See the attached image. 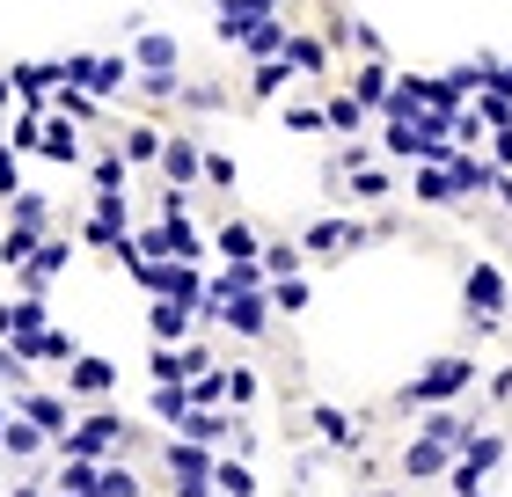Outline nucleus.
<instances>
[{"instance_id": "f257e3e1", "label": "nucleus", "mask_w": 512, "mask_h": 497, "mask_svg": "<svg viewBox=\"0 0 512 497\" xmlns=\"http://www.w3.org/2000/svg\"><path fill=\"white\" fill-rule=\"evenodd\" d=\"M469 388H476V359H469V351H447V359H432L395 402H403V410H439V402H454V395H469Z\"/></svg>"}, {"instance_id": "f03ea898", "label": "nucleus", "mask_w": 512, "mask_h": 497, "mask_svg": "<svg viewBox=\"0 0 512 497\" xmlns=\"http://www.w3.org/2000/svg\"><path fill=\"white\" fill-rule=\"evenodd\" d=\"M59 74L74 81V88H88V96L118 103L125 88L139 81V66H132V52H74V59H59Z\"/></svg>"}, {"instance_id": "7ed1b4c3", "label": "nucleus", "mask_w": 512, "mask_h": 497, "mask_svg": "<svg viewBox=\"0 0 512 497\" xmlns=\"http://www.w3.org/2000/svg\"><path fill=\"white\" fill-rule=\"evenodd\" d=\"M139 432L125 424V410H88V417H74V432H66L52 454H88V461H110V454H125Z\"/></svg>"}, {"instance_id": "20e7f679", "label": "nucleus", "mask_w": 512, "mask_h": 497, "mask_svg": "<svg viewBox=\"0 0 512 497\" xmlns=\"http://www.w3.org/2000/svg\"><path fill=\"white\" fill-rule=\"evenodd\" d=\"M271 315H278L271 286H249V293H227V300H205L198 307V322H220V329H235V337H249V344L271 329Z\"/></svg>"}, {"instance_id": "39448f33", "label": "nucleus", "mask_w": 512, "mask_h": 497, "mask_svg": "<svg viewBox=\"0 0 512 497\" xmlns=\"http://www.w3.org/2000/svg\"><path fill=\"white\" fill-rule=\"evenodd\" d=\"M125 234H132V205H125V191H96V198H88V227H81V242H88V249H103V256H118Z\"/></svg>"}, {"instance_id": "423d86ee", "label": "nucleus", "mask_w": 512, "mask_h": 497, "mask_svg": "<svg viewBox=\"0 0 512 497\" xmlns=\"http://www.w3.org/2000/svg\"><path fill=\"white\" fill-rule=\"evenodd\" d=\"M505 461V432H476L469 446H461V461H454V497H476L483 483H491V468Z\"/></svg>"}, {"instance_id": "0eeeda50", "label": "nucleus", "mask_w": 512, "mask_h": 497, "mask_svg": "<svg viewBox=\"0 0 512 497\" xmlns=\"http://www.w3.org/2000/svg\"><path fill=\"white\" fill-rule=\"evenodd\" d=\"M15 410L30 417V424H44V432H52V446L74 432V395H66V388H37V381H30V388L15 395Z\"/></svg>"}, {"instance_id": "6e6552de", "label": "nucleus", "mask_w": 512, "mask_h": 497, "mask_svg": "<svg viewBox=\"0 0 512 497\" xmlns=\"http://www.w3.org/2000/svg\"><path fill=\"white\" fill-rule=\"evenodd\" d=\"M66 264H74V242H66V234H44L37 256L15 271V286H22V293H52L59 278H66Z\"/></svg>"}, {"instance_id": "1a4fd4ad", "label": "nucleus", "mask_w": 512, "mask_h": 497, "mask_svg": "<svg viewBox=\"0 0 512 497\" xmlns=\"http://www.w3.org/2000/svg\"><path fill=\"white\" fill-rule=\"evenodd\" d=\"M461 300H469L476 329H498V315H505V271H498V264H469V278H461Z\"/></svg>"}, {"instance_id": "9d476101", "label": "nucleus", "mask_w": 512, "mask_h": 497, "mask_svg": "<svg viewBox=\"0 0 512 497\" xmlns=\"http://www.w3.org/2000/svg\"><path fill=\"white\" fill-rule=\"evenodd\" d=\"M59 388H66V395H81V402L118 395V359H103V351H81V359L59 373Z\"/></svg>"}, {"instance_id": "9b49d317", "label": "nucleus", "mask_w": 512, "mask_h": 497, "mask_svg": "<svg viewBox=\"0 0 512 497\" xmlns=\"http://www.w3.org/2000/svg\"><path fill=\"white\" fill-rule=\"evenodd\" d=\"M381 227H359V220H315L308 234H300V249L308 256H352V249H366Z\"/></svg>"}, {"instance_id": "f8f14e48", "label": "nucleus", "mask_w": 512, "mask_h": 497, "mask_svg": "<svg viewBox=\"0 0 512 497\" xmlns=\"http://www.w3.org/2000/svg\"><path fill=\"white\" fill-rule=\"evenodd\" d=\"M191 329H198V307L191 300H169V293L147 300V337L154 344H191Z\"/></svg>"}, {"instance_id": "ddd939ff", "label": "nucleus", "mask_w": 512, "mask_h": 497, "mask_svg": "<svg viewBox=\"0 0 512 497\" xmlns=\"http://www.w3.org/2000/svg\"><path fill=\"white\" fill-rule=\"evenodd\" d=\"M37 154H44V161H59V169H74V161H81V117H66V110L52 103V110H44V139H37Z\"/></svg>"}, {"instance_id": "4468645a", "label": "nucleus", "mask_w": 512, "mask_h": 497, "mask_svg": "<svg viewBox=\"0 0 512 497\" xmlns=\"http://www.w3.org/2000/svg\"><path fill=\"white\" fill-rule=\"evenodd\" d=\"M454 446H439V439H425L417 432L410 446H403V483H432V476H454Z\"/></svg>"}, {"instance_id": "2eb2a0df", "label": "nucleus", "mask_w": 512, "mask_h": 497, "mask_svg": "<svg viewBox=\"0 0 512 497\" xmlns=\"http://www.w3.org/2000/svg\"><path fill=\"white\" fill-rule=\"evenodd\" d=\"M161 176L176 183V191H191V183H205V147L191 132H169V147H161Z\"/></svg>"}, {"instance_id": "dca6fc26", "label": "nucleus", "mask_w": 512, "mask_h": 497, "mask_svg": "<svg viewBox=\"0 0 512 497\" xmlns=\"http://www.w3.org/2000/svg\"><path fill=\"white\" fill-rule=\"evenodd\" d=\"M161 468H169V476L176 483H191V476H213V468H220V454H213V446H198V439H169V446H161Z\"/></svg>"}, {"instance_id": "f3484780", "label": "nucleus", "mask_w": 512, "mask_h": 497, "mask_svg": "<svg viewBox=\"0 0 512 497\" xmlns=\"http://www.w3.org/2000/svg\"><path fill=\"white\" fill-rule=\"evenodd\" d=\"M8 74H15V88H22V110H52L59 103V66H44V59H30V66H8Z\"/></svg>"}, {"instance_id": "a211bd4d", "label": "nucleus", "mask_w": 512, "mask_h": 497, "mask_svg": "<svg viewBox=\"0 0 512 497\" xmlns=\"http://www.w3.org/2000/svg\"><path fill=\"white\" fill-rule=\"evenodd\" d=\"M132 66H139V74H176V66H183V44H176L169 30H139Z\"/></svg>"}, {"instance_id": "6ab92c4d", "label": "nucleus", "mask_w": 512, "mask_h": 497, "mask_svg": "<svg viewBox=\"0 0 512 497\" xmlns=\"http://www.w3.org/2000/svg\"><path fill=\"white\" fill-rule=\"evenodd\" d=\"M0 454H8V461H44V454H52V432L15 410V417H8V432H0Z\"/></svg>"}, {"instance_id": "aec40b11", "label": "nucleus", "mask_w": 512, "mask_h": 497, "mask_svg": "<svg viewBox=\"0 0 512 497\" xmlns=\"http://www.w3.org/2000/svg\"><path fill=\"white\" fill-rule=\"evenodd\" d=\"M220 8V37L227 44H242L249 22H264V15H286V0H213Z\"/></svg>"}, {"instance_id": "412c9836", "label": "nucleus", "mask_w": 512, "mask_h": 497, "mask_svg": "<svg viewBox=\"0 0 512 497\" xmlns=\"http://www.w3.org/2000/svg\"><path fill=\"white\" fill-rule=\"evenodd\" d=\"M447 169H454V183H461V198H483V191H498V176H505L498 161H483L476 147H461V154L447 161Z\"/></svg>"}, {"instance_id": "4be33fe9", "label": "nucleus", "mask_w": 512, "mask_h": 497, "mask_svg": "<svg viewBox=\"0 0 512 497\" xmlns=\"http://www.w3.org/2000/svg\"><path fill=\"white\" fill-rule=\"evenodd\" d=\"M410 198H417V205H454V198H461V183H454V169H447V161H417Z\"/></svg>"}, {"instance_id": "5701e85b", "label": "nucleus", "mask_w": 512, "mask_h": 497, "mask_svg": "<svg viewBox=\"0 0 512 497\" xmlns=\"http://www.w3.org/2000/svg\"><path fill=\"white\" fill-rule=\"evenodd\" d=\"M213 256H227V264H249V256H264V234H256L249 220H220V227H213Z\"/></svg>"}, {"instance_id": "b1692460", "label": "nucleus", "mask_w": 512, "mask_h": 497, "mask_svg": "<svg viewBox=\"0 0 512 497\" xmlns=\"http://www.w3.org/2000/svg\"><path fill=\"white\" fill-rule=\"evenodd\" d=\"M286 44H293V22L286 15H264V22H249V30H242V52L249 59H278Z\"/></svg>"}, {"instance_id": "393cba45", "label": "nucleus", "mask_w": 512, "mask_h": 497, "mask_svg": "<svg viewBox=\"0 0 512 497\" xmlns=\"http://www.w3.org/2000/svg\"><path fill=\"white\" fill-rule=\"evenodd\" d=\"M417 432H425V439H439V446H454V454H461V446L476 439V424L461 417L454 402H439V410H425V424H417Z\"/></svg>"}, {"instance_id": "a878e982", "label": "nucleus", "mask_w": 512, "mask_h": 497, "mask_svg": "<svg viewBox=\"0 0 512 497\" xmlns=\"http://www.w3.org/2000/svg\"><path fill=\"white\" fill-rule=\"evenodd\" d=\"M161 147H169L161 125H125V139H118V154L132 161V169H161Z\"/></svg>"}, {"instance_id": "bb28decb", "label": "nucleus", "mask_w": 512, "mask_h": 497, "mask_svg": "<svg viewBox=\"0 0 512 497\" xmlns=\"http://www.w3.org/2000/svg\"><path fill=\"white\" fill-rule=\"evenodd\" d=\"M352 96H359L366 110H388V96H395V74H388V59H359V74H352Z\"/></svg>"}, {"instance_id": "cd10ccee", "label": "nucleus", "mask_w": 512, "mask_h": 497, "mask_svg": "<svg viewBox=\"0 0 512 497\" xmlns=\"http://www.w3.org/2000/svg\"><path fill=\"white\" fill-rule=\"evenodd\" d=\"M8 220H15V227H37V234H59V212H52V198H44V191H15V198H8Z\"/></svg>"}, {"instance_id": "c85d7f7f", "label": "nucleus", "mask_w": 512, "mask_h": 497, "mask_svg": "<svg viewBox=\"0 0 512 497\" xmlns=\"http://www.w3.org/2000/svg\"><path fill=\"white\" fill-rule=\"evenodd\" d=\"M293 74H300V66H293L286 52H278V59H256V66H249V103H271Z\"/></svg>"}, {"instance_id": "c756f323", "label": "nucleus", "mask_w": 512, "mask_h": 497, "mask_svg": "<svg viewBox=\"0 0 512 497\" xmlns=\"http://www.w3.org/2000/svg\"><path fill=\"white\" fill-rule=\"evenodd\" d=\"M315 432L337 446V454H359V424L337 410V402H315Z\"/></svg>"}, {"instance_id": "7c9ffc66", "label": "nucleus", "mask_w": 512, "mask_h": 497, "mask_svg": "<svg viewBox=\"0 0 512 497\" xmlns=\"http://www.w3.org/2000/svg\"><path fill=\"white\" fill-rule=\"evenodd\" d=\"M322 110H330V132H344V139H359V132H366V117H374V110L352 96V88H337V96L322 103Z\"/></svg>"}, {"instance_id": "2f4dec72", "label": "nucleus", "mask_w": 512, "mask_h": 497, "mask_svg": "<svg viewBox=\"0 0 512 497\" xmlns=\"http://www.w3.org/2000/svg\"><path fill=\"white\" fill-rule=\"evenodd\" d=\"M213 483H220V497H256V490H264V483H256V468H249L242 454H220Z\"/></svg>"}, {"instance_id": "473e14b6", "label": "nucleus", "mask_w": 512, "mask_h": 497, "mask_svg": "<svg viewBox=\"0 0 512 497\" xmlns=\"http://www.w3.org/2000/svg\"><path fill=\"white\" fill-rule=\"evenodd\" d=\"M286 59L300 66V74H330V37H308V30H293Z\"/></svg>"}, {"instance_id": "72a5a7b5", "label": "nucleus", "mask_w": 512, "mask_h": 497, "mask_svg": "<svg viewBox=\"0 0 512 497\" xmlns=\"http://www.w3.org/2000/svg\"><path fill=\"white\" fill-rule=\"evenodd\" d=\"M37 242H44V234L37 227H0V264H8V271H22V264H30V256H37Z\"/></svg>"}, {"instance_id": "f704fd0d", "label": "nucleus", "mask_w": 512, "mask_h": 497, "mask_svg": "<svg viewBox=\"0 0 512 497\" xmlns=\"http://www.w3.org/2000/svg\"><path fill=\"white\" fill-rule=\"evenodd\" d=\"M88 497H139V476L125 468V454H110V461L96 468V490H88Z\"/></svg>"}, {"instance_id": "c9c22d12", "label": "nucleus", "mask_w": 512, "mask_h": 497, "mask_svg": "<svg viewBox=\"0 0 512 497\" xmlns=\"http://www.w3.org/2000/svg\"><path fill=\"white\" fill-rule=\"evenodd\" d=\"M88 183H96V191H125V183H132V161H125V154H96V161H88Z\"/></svg>"}, {"instance_id": "e433bc0d", "label": "nucleus", "mask_w": 512, "mask_h": 497, "mask_svg": "<svg viewBox=\"0 0 512 497\" xmlns=\"http://www.w3.org/2000/svg\"><path fill=\"white\" fill-rule=\"evenodd\" d=\"M59 110H66V117H81V125H96V117H103V96H88V88L59 81Z\"/></svg>"}, {"instance_id": "4c0bfd02", "label": "nucleus", "mask_w": 512, "mask_h": 497, "mask_svg": "<svg viewBox=\"0 0 512 497\" xmlns=\"http://www.w3.org/2000/svg\"><path fill=\"white\" fill-rule=\"evenodd\" d=\"M271 307H278V315H300V307H308V278H271Z\"/></svg>"}, {"instance_id": "58836bf2", "label": "nucleus", "mask_w": 512, "mask_h": 497, "mask_svg": "<svg viewBox=\"0 0 512 497\" xmlns=\"http://www.w3.org/2000/svg\"><path fill=\"white\" fill-rule=\"evenodd\" d=\"M132 88H139L147 103H176V96H183V74H139Z\"/></svg>"}, {"instance_id": "ea45409f", "label": "nucleus", "mask_w": 512, "mask_h": 497, "mask_svg": "<svg viewBox=\"0 0 512 497\" xmlns=\"http://www.w3.org/2000/svg\"><path fill=\"white\" fill-rule=\"evenodd\" d=\"M256 395H264V381H256L249 366H227V402H235V410H249Z\"/></svg>"}, {"instance_id": "a19ab883", "label": "nucleus", "mask_w": 512, "mask_h": 497, "mask_svg": "<svg viewBox=\"0 0 512 497\" xmlns=\"http://www.w3.org/2000/svg\"><path fill=\"white\" fill-rule=\"evenodd\" d=\"M176 110H191V117H205V110H227V96H220L213 81H198V88H183V96H176Z\"/></svg>"}, {"instance_id": "79ce46f5", "label": "nucleus", "mask_w": 512, "mask_h": 497, "mask_svg": "<svg viewBox=\"0 0 512 497\" xmlns=\"http://www.w3.org/2000/svg\"><path fill=\"white\" fill-rule=\"evenodd\" d=\"M352 198H359V205H381V198H388V176L374 169V161H366V169H352Z\"/></svg>"}, {"instance_id": "37998d69", "label": "nucleus", "mask_w": 512, "mask_h": 497, "mask_svg": "<svg viewBox=\"0 0 512 497\" xmlns=\"http://www.w3.org/2000/svg\"><path fill=\"white\" fill-rule=\"evenodd\" d=\"M300 256H308V249H293V242H264V271H271V278H293V271H300Z\"/></svg>"}, {"instance_id": "c03bdc74", "label": "nucleus", "mask_w": 512, "mask_h": 497, "mask_svg": "<svg viewBox=\"0 0 512 497\" xmlns=\"http://www.w3.org/2000/svg\"><path fill=\"white\" fill-rule=\"evenodd\" d=\"M220 359H213V351H205V344H176V373H183V381H198V373H213Z\"/></svg>"}, {"instance_id": "a18cd8bd", "label": "nucleus", "mask_w": 512, "mask_h": 497, "mask_svg": "<svg viewBox=\"0 0 512 497\" xmlns=\"http://www.w3.org/2000/svg\"><path fill=\"white\" fill-rule=\"evenodd\" d=\"M286 132H330V110H322V103H293L286 110Z\"/></svg>"}, {"instance_id": "49530a36", "label": "nucleus", "mask_w": 512, "mask_h": 497, "mask_svg": "<svg viewBox=\"0 0 512 497\" xmlns=\"http://www.w3.org/2000/svg\"><path fill=\"white\" fill-rule=\"evenodd\" d=\"M191 402H227V366L198 373V381H191Z\"/></svg>"}, {"instance_id": "de8ad7c7", "label": "nucleus", "mask_w": 512, "mask_h": 497, "mask_svg": "<svg viewBox=\"0 0 512 497\" xmlns=\"http://www.w3.org/2000/svg\"><path fill=\"white\" fill-rule=\"evenodd\" d=\"M15 191H22V169H15V147L0 139V205H8Z\"/></svg>"}, {"instance_id": "09e8293b", "label": "nucleus", "mask_w": 512, "mask_h": 497, "mask_svg": "<svg viewBox=\"0 0 512 497\" xmlns=\"http://www.w3.org/2000/svg\"><path fill=\"white\" fill-rule=\"evenodd\" d=\"M205 183H213V191H235V161H227V154H205Z\"/></svg>"}, {"instance_id": "8fccbe9b", "label": "nucleus", "mask_w": 512, "mask_h": 497, "mask_svg": "<svg viewBox=\"0 0 512 497\" xmlns=\"http://www.w3.org/2000/svg\"><path fill=\"white\" fill-rule=\"evenodd\" d=\"M491 161H498V169H512V125L491 132Z\"/></svg>"}, {"instance_id": "3c124183", "label": "nucleus", "mask_w": 512, "mask_h": 497, "mask_svg": "<svg viewBox=\"0 0 512 497\" xmlns=\"http://www.w3.org/2000/svg\"><path fill=\"white\" fill-rule=\"evenodd\" d=\"M8 497H52V476H22V483H15Z\"/></svg>"}, {"instance_id": "603ef678", "label": "nucleus", "mask_w": 512, "mask_h": 497, "mask_svg": "<svg viewBox=\"0 0 512 497\" xmlns=\"http://www.w3.org/2000/svg\"><path fill=\"white\" fill-rule=\"evenodd\" d=\"M176 497H220V483L213 476H191V483H176Z\"/></svg>"}, {"instance_id": "864d4df0", "label": "nucleus", "mask_w": 512, "mask_h": 497, "mask_svg": "<svg viewBox=\"0 0 512 497\" xmlns=\"http://www.w3.org/2000/svg\"><path fill=\"white\" fill-rule=\"evenodd\" d=\"M15 103H22V88H15V74H0V117H8Z\"/></svg>"}, {"instance_id": "5fc2aeb1", "label": "nucleus", "mask_w": 512, "mask_h": 497, "mask_svg": "<svg viewBox=\"0 0 512 497\" xmlns=\"http://www.w3.org/2000/svg\"><path fill=\"white\" fill-rule=\"evenodd\" d=\"M491 395H498V402H512V366H505V373H491Z\"/></svg>"}, {"instance_id": "6e6d98bb", "label": "nucleus", "mask_w": 512, "mask_h": 497, "mask_svg": "<svg viewBox=\"0 0 512 497\" xmlns=\"http://www.w3.org/2000/svg\"><path fill=\"white\" fill-rule=\"evenodd\" d=\"M498 205H505V212H512V169H505V176H498Z\"/></svg>"}, {"instance_id": "4d7b16f0", "label": "nucleus", "mask_w": 512, "mask_h": 497, "mask_svg": "<svg viewBox=\"0 0 512 497\" xmlns=\"http://www.w3.org/2000/svg\"><path fill=\"white\" fill-rule=\"evenodd\" d=\"M8 417H15V395H0V432H8Z\"/></svg>"}, {"instance_id": "13d9d810", "label": "nucleus", "mask_w": 512, "mask_h": 497, "mask_svg": "<svg viewBox=\"0 0 512 497\" xmlns=\"http://www.w3.org/2000/svg\"><path fill=\"white\" fill-rule=\"evenodd\" d=\"M52 497H74V490H52Z\"/></svg>"}]
</instances>
